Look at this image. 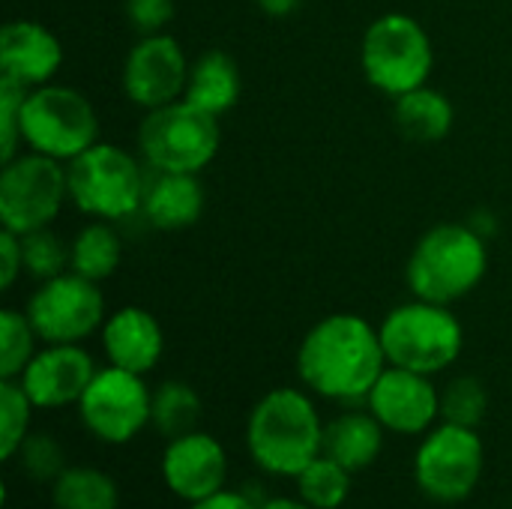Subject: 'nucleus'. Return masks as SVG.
Listing matches in <instances>:
<instances>
[{"instance_id":"1","label":"nucleus","mask_w":512,"mask_h":509,"mask_svg":"<svg viewBox=\"0 0 512 509\" xmlns=\"http://www.w3.org/2000/svg\"><path fill=\"white\" fill-rule=\"evenodd\" d=\"M387 369L378 327L351 312L321 318L297 348V375L312 396L357 405Z\"/></svg>"},{"instance_id":"2","label":"nucleus","mask_w":512,"mask_h":509,"mask_svg":"<svg viewBox=\"0 0 512 509\" xmlns=\"http://www.w3.org/2000/svg\"><path fill=\"white\" fill-rule=\"evenodd\" d=\"M246 450L258 471L297 477L324 453V420L309 390L276 387L264 393L246 420Z\"/></svg>"},{"instance_id":"3","label":"nucleus","mask_w":512,"mask_h":509,"mask_svg":"<svg viewBox=\"0 0 512 509\" xmlns=\"http://www.w3.org/2000/svg\"><path fill=\"white\" fill-rule=\"evenodd\" d=\"M486 270V237L474 225L444 222L417 240L405 267V282L414 297L453 306L483 282Z\"/></svg>"},{"instance_id":"4","label":"nucleus","mask_w":512,"mask_h":509,"mask_svg":"<svg viewBox=\"0 0 512 509\" xmlns=\"http://www.w3.org/2000/svg\"><path fill=\"white\" fill-rule=\"evenodd\" d=\"M387 366L411 369L420 375L447 372L465 345V330L450 306L414 297L387 312L378 327Z\"/></svg>"},{"instance_id":"5","label":"nucleus","mask_w":512,"mask_h":509,"mask_svg":"<svg viewBox=\"0 0 512 509\" xmlns=\"http://www.w3.org/2000/svg\"><path fill=\"white\" fill-rule=\"evenodd\" d=\"M66 180H69V201L105 222L126 219L141 210L147 180L141 162L108 141H96L90 150L66 162Z\"/></svg>"},{"instance_id":"6","label":"nucleus","mask_w":512,"mask_h":509,"mask_svg":"<svg viewBox=\"0 0 512 509\" xmlns=\"http://www.w3.org/2000/svg\"><path fill=\"white\" fill-rule=\"evenodd\" d=\"M360 63L369 84L396 99L429 81L435 48L417 18L405 12H387L366 27L360 42Z\"/></svg>"},{"instance_id":"7","label":"nucleus","mask_w":512,"mask_h":509,"mask_svg":"<svg viewBox=\"0 0 512 509\" xmlns=\"http://www.w3.org/2000/svg\"><path fill=\"white\" fill-rule=\"evenodd\" d=\"M219 117L186 99L147 111L138 126V150L159 174H198L219 153Z\"/></svg>"},{"instance_id":"8","label":"nucleus","mask_w":512,"mask_h":509,"mask_svg":"<svg viewBox=\"0 0 512 509\" xmlns=\"http://www.w3.org/2000/svg\"><path fill=\"white\" fill-rule=\"evenodd\" d=\"M21 141L33 153L72 162L99 141V114L75 87H33L27 90L21 108Z\"/></svg>"},{"instance_id":"9","label":"nucleus","mask_w":512,"mask_h":509,"mask_svg":"<svg viewBox=\"0 0 512 509\" xmlns=\"http://www.w3.org/2000/svg\"><path fill=\"white\" fill-rule=\"evenodd\" d=\"M486 447L477 429L438 423L414 453V483L435 504H465L483 480Z\"/></svg>"},{"instance_id":"10","label":"nucleus","mask_w":512,"mask_h":509,"mask_svg":"<svg viewBox=\"0 0 512 509\" xmlns=\"http://www.w3.org/2000/svg\"><path fill=\"white\" fill-rule=\"evenodd\" d=\"M69 198L66 165L42 153H18L0 171V222L6 231L30 234L51 228Z\"/></svg>"},{"instance_id":"11","label":"nucleus","mask_w":512,"mask_h":509,"mask_svg":"<svg viewBox=\"0 0 512 509\" xmlns=\"http://www.w3.org/2000/svg\"><path fill=\"white\" fill-rule=\"evenodd\" d=\"M24 312L45 345H81L99 333L108 318L99 282L72 270L39 282Z\"/></svg>"},{"instance_id":"12","label":"nucleus","mask_w":512,"mask_h":509,"mask_svg":"<svg viewBox=\"0 0 512 509\" xmlns=\"http://www.w3.org/2000/svg\"><path fill=\"white\" fill-rule=\"evenodd\" d=\"M150 405L153 390L144 384V375L105 366L93 375L75 408L84 429L96 441L123 447L150 426Z\"/></svg>"},{"instance_id":"13","label":"nucleus","mask_w":512,"mask_h":509,"mask_svg":"<svg viewBox=\"0 0 512 509\" xmlns=\"http://www.w3.org/2000/svg\"><path fill=\"white\" fill-rule=\"evenodd\" d=\"M189 57L168 33L141 36L123 63V90L132 105L153 111L183 99L189 81Z\"/></svg>"},{"instance_id":"14","label":"nucleus","mask_w":512,"mask_h":509,"mask_svg":"<svg viewBox=\"0 0 512 509\" xmlns=\"http://www.w3.org/2000/svg\"><path fill=\"white\" fill-rule=\"evenodd\" d=\"M366 408L393 435H426L441 420V390L432 375L387 366L366 396Z\"/></svg>"},{"instance_id":"15","label":"nucleus","mask_w":512,"mask_h":509,"mask_svg":"<svg viewBox=\"0 0 512 509\" xmlns=\"http://www.w3.org/2000/svg\"><path fill=\"white\" fill-rule=\"evenodd\" d=\"M159 471L162 483L174 498H180L183 504H195L225 489L228 453L219 438L195 429L189 435L168 441Z\"/></svg>"},{"instance_id":"16","label":"nucleus","mask_w":512,"mask_h":509,"mask_svg":"<svg viewBox=\"0 0 512 509\" xmlns=\"http://www.w3.org/2000/svg\"><path fill=\"white\" fill-rule=\"evenodd\" d=\"M96 372L93 357L81 345H45L33 354L18 384L36 411H60L81 402Z\"/></svg>"},{"instance_id":"17","label":"nucleus","mask_w":512,"mask_h":509,"mask_svg":"<svg viewBox=\"0 0 512 509\" xmlns=\"http://www.w3.org/2000/svg\"><path fill=\"white\" fill-rule=\"evenodd\" d=\"M63 66L60 39L39 21L18 18L6 21L0 30V75L33 90L51 84Z\"/></svg>"},{"instance_id":"18","label":"nucleus","mask_w":512,"mask_h":509,"mask_svg":"<svg viewBox=\"0 0 512 509\" xmlns=\"http://www.w3.org/2000/svg\"><path fill=\"white\" fill-rule=\"evenodd\" d=\"M108 366L147 375L165 354V333L159 321L141 306H123L111 312L99 330Z\"/></svg>"},{"instance_id":"19","label":"nucleus","mask_w":512,"mask_h":509,"mask_svg":"<svg viewBox=\"0 0 512 509\" xmlns=\"http://www.w3.org/2000/svg\"><path fill=\"white\" fill-rule=\"evenodd\" d=\"M141 213L156 231L192 228L204 213V186L198 174H159L147 183Z\"/></svg>"},{"instance_id":"20","label":"nucleus","mask_w":512,"mask_h":509,"mask_svg":"<svg viewBox=\"0 0 512 509\" xmlns=\"http://www.w3.org/2000/svg\"><path fill=\"white\" fill-rule=\"evenodd\" d=\"M384 435L387 429L378 423V417L369 408L345 411L330 423H324V456L336 459L351 474H360L381 459Z\"/></svg>"},{"instance_id":"21","label":"nucleus","mask_w":512,"mask_h":509,"mask_svg":"<svg viewBox=\"0 0 512 509\" xmlns=\"http://www.w3.org/2000/svg\"><path fill=\"white\" fill-rule=\"evenodd\" d=\"M240 90H243V81H240L237 60L228 51L210 48L192 60L183 99L213 117H222L225 111L237 105Z\"/></svg>"},{"instance_id":"22","label":"nucleus","mask_w":512,"mask_h":509,"mask_svg":"<svg viewBox=\"0 0 512 509\" xmlns=\"http://www.w3.org/2000/svg\"><path fill=\"white\" fill-rule=\"evenodd\" d=\"M393 120H396L399 132L408 141L435 144V141L450 135L456 111H453V102L441 90L423 84V87H417V90H411L405 96H396Z\"/></svg>"},{"instance_id":"23","label":"nucleus","mask_w":512,"mask_h":509,"mask_svg":"<svg viewBox=\"0 0 512 509\" xmlns=\"http://www.w3.org/2000/svg\"><path fill=\"white\" fill-rule=\"evenodd\" d=\"M54 509H120V486L93 465H69L51 483Z\"/></svg>"},{"instance_id":"24","label":"nucleus","mask_w":512,"mask_h":509,"mask_svg":"<svg viewBox=\"0 0 512 509\" xmlns=\"http://www.w3.org/2000/svg\"><path fill=\"white\" fill-rule=\"evenodd\" d=\"M204 414L201 396L192 384L186 381H162L153 390V405H150V426L165 438L174 441L180 435H189L198 429Z\"/></svg>"},{"instance_id":"25","label":"nucleus","mask_w":512,"mask_h":509,"mask_svg":"<svg viewBox=\"0 0 512 509\" xmlns=\"http://www.w3.org/2000/svg\"><path fill=\"white\" fill-rule=\"evenodd\" d=\"M69 246H72V273L93 282L114 276L123 258V240L114 231V225L105 219H93L90 225H84Z\"/></svg>"},{"instance_id":"26","label":"nucleus","mask_w":512,"mask_h":509,"mask_svg":"<svg viewBox=\"0 0 512 509\" xmlns=\"http://www.w3.org/2000/svg\"><path fill=\"white\" fill-rule=\"evenodd\" d=\"M294 483H297V495L312 509H339L345 507L351 495L354 474L342 468L336 459L321 453L294 477Z\"/></svg>"},{"instance_id":"27","label":"nucleus","mask_w":512,"mask_h":509,"mask_svg":"<svg viewBox=\"0 0 512 509\" xmlns=\"http://www.w3.org/2000/svg\"><path fill=\"white\" fill-rule=\"evenodd\" d=\"M36 330L27 312L3 309L0 312V381H18L27 363L36 354Z\"/></svg>"},{"instance_id":"28","label":"nucleus","mask_w":512,"mask_h":509,"mask_svg":"<svg viewBox=\"0 0 512 509\" xmlns=\"http://www.w3.org/2000/svg\"><path fill=\"white\" fill-rule=\"evenodd\" d=\"M489 414V390L474 375H459L441 390V420L480 429Z\"/></svg>"},{"instance_id":"29","label":"nucleus","mask_w":512,"mask_h":509,"mask_svg":"<svg viewBox=\"0 0 512 509\" xmlns=\"http://www.w3.org/2000/svg\"><path fill=\"white\" fill-rule=\"evenodd\" d=\"M36 405L18 381H0V459L12 462L24 438L30 435Z\"/></svg>"},{"instance_id":"30","label":"nucleus","mask_w":512,"mask_h":509,"mask_svg":"<svg viewBox=\"0 0 512 509\" xmlns=\"http://www.w3.org/2000/svg\"><path fill=\"white\" fill-rule=\"evenodd\" d=\"M21 246H24V270L39 282L72 270V246H66V240L57 237L51 228L21 234Z\"/></svg>"},{"instance_id":"31","label":"nucleus","mask_w":512,"mask_h":509,"mask_svg":"<svg viewBox=\"0 0 512 509\" xmlns=\"http://www.w3.org/2000/svg\"><path fill=\"white\" fill-rule=\"evenodd\" d=\"M12 462H18L21 474L36 480V483H54L69 468L63 444L54 435H45V432L27 435Z\"/></svg>"},{"instance_id":"32","label":"nucleus","mask_w":512,"mask_h":509,"mask_svg":"<svg viewBox=\"0 0 512 509\" xmlns=\"http://www.w3.org/2000/svg\"><path fill=\"white\" fill-rule=\"evenodd\" d=\"M24 96H27V87L0 75V156H3V162L18 156V147L24 144L21 141Z\"/></svg>"},{"instance_id":"33","label":"nucleus","mask_w":512,"mask_h":509,"mask_svg":"<svg viewBox=\"0 0 512 509\" xmlns=\"http://www.w3.org/2000/svg\"><path fill=\"white\" fill-rule=\"evenodd\" d=\"M126 18L141 36L165 33L174 18V0H126Z\"/></svg>"},{"instance_id":"34","label":"nucleus","mask_w":512,"mask_h":509,"mask_svg":"<svg viewBox=\"0 0 512 509\" xmlns=\"http://www.w3.org/2000/svg\"><path fill=\"white\" fill-rule=\"evenodd\" d=\"M24 273V246H21V234L15 231H0V288L9 291L18 276Z\"/></svg>"},{"instance_id":"35","label":"nucleus","mask_w":512,"mask_h":509,"mask_svg":"<svg viewBox=\"0 0 512 509\" xmlns=\"http://www.w3.org/2000/svg\"><path fill=\"white\" fill-rule=\"evenodd\" d=\"M261 504L249 495V492H240V489H222L204 501H195V504H186V509H258Z\"/></svg>"},{"instance_id":"36","label":"nucleus","mask_w":512,"mask_h":509,"mask_svg":"<svg viewBox=\"0 0 512 509\" xmlns=\"http://www.w3.org/2000/svg\"><path fill=\"white\" fill-rule=\"evenodd\" d=\"M258 509H312V507H309L300 495H297V498H282V495H279V498H264Z\"/></svg>"},{"instance_id":"37","label":"nucleus","mask_w":512,"mask_h":509,"mask_svg":"<svg viewBox=\"0 0 512 509\" xmlns=\"http://www.w3.org/2000/svg\"><path fill=\"white\" fill-rule=\"evenodd\" d=\"M258 3L267 15H291L300 6V0H258Z\"/></svg>"},{"instance_id":"38","label":"nucleus","mask_w":512,"mask_h":509,"mask_svg":"<svg viewBox=\"0 0 512 509\" xmlns=\"http://www.w3.org/2000/svg\"><path fill=\"white\" fill-rule=\"evenodd\" d=\"M510 509H512V501H510Z\"/></svg>"}]
</instances>
